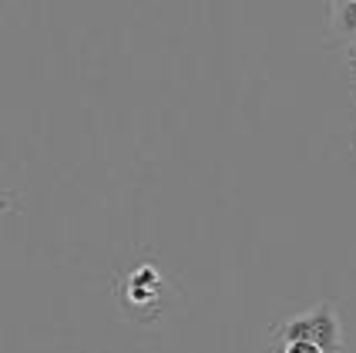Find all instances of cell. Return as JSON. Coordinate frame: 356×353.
Returning a JSON list of instances; mask_svg holds the SVG:
<instances>
[{
    "instance_id": "6da1fadb",
    "label": "cell",
    "mask_w": 356,
    "mask_h": 353,
    "mask_svg": "<svg viewBox=\"0 0 356 353\" xmlns=\"http://www.w3.org/2000/svg\"><path fill=\"white\" fill-rule=\"evenodd\" d=\"M273 340H279V343L306 340V343H316L323 353H343V327H339L337 306L326 299V303H319L316 310H309V313L282 320L273 330Z\"/></svg>"
},
{
    "instance_id": "7a4b0ae2",
    "label": "cell",
    "mask_w": 356,
    "mask_h": 353,
    "mask_svg": "<svg viewBox=\"0 0 356 353\" xmlns=\"http://www.w3.org/2000/svg\"><path fill=\"white\" fill-rule=\"evenodd\" d=\"M161 290V276L155 273V266H138L131 279H128V290L124 296L131 299V303H152Z\"/></svg>"
},
{
    "instance_id": "3957f363",
    "label": "cell",
    "mask_w": 356,
    "mask_h": 353,
    "mask_svg": "<svg viewBox=\"0 0 356 353\" xmlns=\"http://www.w3.org/2000/svg\"><path fill=\"white\" fill-rule=\"evenodd\" d=\"M333 31L343 38H356V0L333 7Z\"/></svg>"
},
{
    "instance_id": "277c9868",
    "label": "cell",
    "mask_w": 356,
    "mask_h": 353,
    "mask_svg": "<svg viewBox=\"0 0 356 353\" xmlns=\"http://www.w3.org/2000/svg\"><path fill=\"white\" fill-rule=\"evenodd\" d=\"M282 353H323L316 343H306V340H296V343H282Z\"/></svg>"
},
{
    "instance_id": "5b68a950",
    "label": "cell",
    "mask_w": 356,
    "mask_h": 353,
    "mask_svg": "<svg viewBox=\"0 0 356 353\" xmlns=\"http://www.w3.org/2000/svg\"><path fill=\"white\" fill-rule=\"evenodd\" d=\"M350 64H353V68H356V51H350Z\"/></svg>"
},
{
    "instance_id": "8992f818",
    "label": "cell",
    "mask_w": 356,
    "mask_h": 353,
    "mask_svg": "<svg viewBox=\"0 0 356 353\" xmlns=\"http://www.w3.org/2000/svg\"><path fill=\"white\" fill-rule=\"evenodd\" d=\"M337 3H350V0H333V7H337Z\"/></svg>"
}]
</instances>
